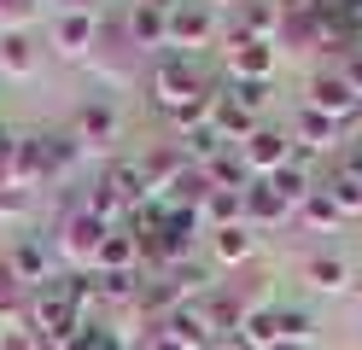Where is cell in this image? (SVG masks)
Instances as JSON below:
<instances>
[{"instance_id":"16","label":"cell","mask_w":362,"mask_h":350,"mask_svg":"<svg viewBox=\"0 0 362 350\" xmlns=\"http://www.w3.org/2000/svg\"><path fill=\"white\" fill-rule=\"evenodd\" d=\"M252 251H257V240H252V228H245V222H240V228H216V233H211V257H216L222 269H240Z\"/></svg>"},{"instance_id":"19","label":"cell","mask_w":362,"mask_h":350,"mask_svg":"<svg viewBox=\"0 0 362 350\" xmlns=\"http://www.w3.org/2000/svg\"><path fill=\"white\" fill-rule=\"evenodd\" d=\"M41 152H47V181H59L64 170H76V158H82L76 134H41Z\"/></svg>"},{"instance_id":"26","label":"cell","mask_w":362,"mask_h":350,"mask_svg":"<svg viewBox=\"0 0 362 350\" xmlns=\"http://www.w3.org/2000/svg\"><path fill=\"white\" fill-rule=\"evenodd\" d=\"M327 199H333L339 210H362V181H356V175H333Z\"/></svg>"},{"instance_id":"31","label":"cell","mask_w":362,"mask_h":350,"mask_svg":"<svg viewBox=\"0 0 362 350\" xmlns=\"http://www.w3.org/2000/svg\"><path fill=\"white\" fill-rule=\"evenodd\" d=\"M0 350H41V344L30 339V327H6V333H0Z\"/></svg>"},{"instance_id":"33","label":"cell","mask_w":362,"mask_h":350,"mask_svg":"<svg viewBox=\"0 0 362 350\" xmlns=\"http://www.w3.org/2000/svg\"><path fill=\"white\" fill-rule=\"evenodd\" d=\"M134 6H152V12H175L181 0H134Z\"/></svg>"},{"instance_id":"17","label":"cell","mask_w":362,"mask_h":350,"mask_svg":"<svg viewBox=\"0 0 362 350\" xmlns=\"http://www.w3.org/2000/svg\"><path fill=\"white\" fill-rule=\"evenodd\" d=\"M245 350H275L281 344V321H275V310H252L240 321V333H234Z\"/></svg>"},{"instance_id":"5","label":"cell","mask_w":362,"mask_h":350,"mask_svg":"<svg viewBox=\"0 0 362 350\" xmlns=\"http://www.w3.org/2000/svg\"><path fill=\"white\" fill-rule=\"evenodd\" d=\"M6 269H12V280H18L24 292L53 286V240H35V233L12 240V251H6Z\"/></svg>"},{"instance_id":"27","label":"cell","mask_w":362,"mask_h":350,"mask_svg":"<svg viewBox=\"0 0 362 350\" xmlns=\"http://www.w3.org/2000/svg\"><path fill=\"white\" fill-rule=\"evenodd\" d=\"M228 100H234L240 111H257V105L269 100V82H234V88H228Z\"/></svg>"},{"instance_id":"29","label":"cell","mask_w":362,"mask_h":350,"mask_svg":"<svg viewBox=\"0 0 362 350\" xmlns=\"http://www.w3.org/2000/svg\"><path fill=\"white\" fill-rule=\"evenodd\" d=\"M275 321H281V339H286V344H304V339H310V315H298V310H275Z\"/></svg>"},{"instance_id":"7","label":"cell","mask_w":362,"mask_h":350,"mask_svg":"<svg viewBox=\"0 0 362 350\" xmlns=\"http://www.w3.org/2000/svg\"><path fill=\"white\" fill-rule=\"evenodd\" d=\"M117 129H123V117H117L111 100H88V105H76V117H71V134H76L82 158H88V152H111Z\"/></svg>"},{"instance_id":"28","label":"cell","mask_w":362,"mask_h":350,"mask_svg":"<svg viewBox=\"0 0 362 350\" xmlns=\"http://www.w3.org/2000/svg\"><path fill=\"white\" fill-rule=\"evenodd\" d=\"M304 216H310L315 228H333V222H339V204H333L327 193H310V199H304Z\"/></svg>"},{"instance_id":"12","label":"cell","mask_w":362,"mask_h":350,"mask_svg":"<svg viewBox=\"0 0 362 350\" xmlns=\"http://www.w3.org/2000/svg\"><path fill=\"white\" fill-rule=\"evenodd\" d=\"M164 35H170V12H152V6L129 12V47L134 53H164Z\"/></svg>"},{"instance_id":"2","label":"cell","mask_w":362,"mask_h":350,"mask_svg":"<svg viewBox=\"0 0 362 350\" xmlns=\"http://www.w3.org/2000/svg\"><path fill=\"white\" fill-rule=\"evenodd\" d=\"M193 93H205V88H199L193 59L187 53H158V64H152V100L164 111H175V105H187Z\"/></svg>"},{"instance_id":"35","label":"cell","mask_w":362,"mask_h":350,"mask_svg":"<svg viewBox=\"0 0 362 350\" xmlns=\"http://www.w3.org/2000/svg\"><path fill=\"white\" fill-rule=\"evenodd\" d=\"M275 350H310V344H286V339H281V344H275Z\"/></svg>"},{"instance_id":"11","label":"cell","mask_w":362,"mask_h":350,"mask_svg":"<svg viewBox=\"0 0 362 350\" xmlns=\"http://www.w3.org/2000/svg\"><path fill=\"white\" fill-rule=\"evenodd\" d=\"M240 204H245V228H281V222L292 216L286 199H281L269 181H252V187L240 193Z\"/></svg>"},{"instance_id":"3","label":"cell","mask_w":362,"mask_h":350,"mask_svg":"<svg viewBox=\"0 0 362 350\" xmlns=\"http://www.w3.org/2000/svg\"><path fill=\"white\" fill-rule=\"evenodd\" d=\"M100 41V12L94 6H59L53 12V53L59 59H88Z\"/></svg>"},{"instance_id":"21","label":"cell","mask_w":362,"mask_h":350,"mask_svg":"<svg viewBox=\"0 0 362 350\" xmlns=\"http://www.w3.org/2000/svg\"><path fill=\"white\" fill-rule=\"evenodd\" d=\"M240 30L252 35V41H275V35H281V6H275V0H252Z\"/></svg>"},{"instance_id":"14","label":"cell","mask_w":362,"mask_h":350,"mask_svg":"<svg viewBox=\"0 0 362 350\" xmlns=\"http://www.w3.org/2000/svg\"><path fill=\"white\" fill-rule=\"evenodd\" d=\"M310 105L322 111V117H333V123H345V117H356L362 100L345 88V76H322V82H315V93H310Z\"/></svg>"},{"instance_id":"32","label":"cell","mask_w":362,"mask_h":350,"mask_svg":"<svg viewBox=\"0 0 362 350\" xmlns=\"http://www.w3.org/2000/svg\"><path fill=\"white\" fill-rule=\"evenodd\" d=\"M146 350H187V344H175L170 333H152V344H146Z\"/></svg>"},{"instance_id":"36","label":"cell","mask_w":362,"mask_h":350,"mask_svg":"<svg viewBox=\"0 0 362 350\" xmlns=\"http://www.w3.org/2000/svg\"><path fill=\"white\" fill-rule=\"evenodd\" d=\"M205 6H211V12H216V6H234V0H205Z\"/></svg>"},{"instance_id":"23","label":"cell","mask_w":362,"mask_h":350,"mask_svg":"<svg viewBox=\"0 0 362 350\" xmlns=\"http://www.w3.org/2000/svg\"><path fill=\"white\" fill-rule=\"evenodd\" d=\"M304 280H310V286H322V292H339V286L351 280V269L339 263V257H310V263H304Z\"/></svg>"},{"instance_id":"30","label":"cell","mask_w":362,"mask_h":350,"mask_svg":"<svg viewBox=\"0 0 362 350\" xmlns=\"http://www.w3.org/2000/svg\"><path fill=\"white\" fill-rule=\"evenodd\" d=\"M30 210V193H18V187H0V216H24Z\"/></svg>"},{"instance_id":"6","label":"cell","mask_w":362,"mask_h":350,"mask_svg":"<svg viewBox=\"0 0 362 350\" xmlns=\"http://www.w3.org/2000/svg\"><path fill=\"white\" fill-rule=\"evenodd\" d=\"M240 163H245V175H252V181H269L275 170L292 163V140L281 129H252V134L240 140Z\"/></svg>"},{"instance_id":"13","label":"cell","mask_w":362,"mask_h":350,"mask_svg":"<svg viewBox=\"0 0 362 350\" xmlns=\"http://www.w3.org/2000/svg\"><path fill=\"white\" fill-rule=\"evenodd\" d=\"M35 70H41V53H35L30 35H0V76L6 82H30Z\"/></svg>"},{"instance_id":"10","label":"cell","mask_w":362,"mask_h":350,"mask_svg":"<svg viewBox=\"0 0 362 350\" xmlns=\"http://www.w3.org/2000/svg\"><path fill=\"white\" fill-rule=\"evenodd\" d=\"M94 274H141V240H134L129 228H111L105 240H100Z\"/></svg>"},{"instance_id":"9","label":"cell","mask_w":362,"mask_h":350,"mask_svg":"<svg viewBox=\"0 0 362 350\" xmlns=\"http://www.w3.org/2000/svg\"><path fill=\"white\" fill-rule=\"evenodd\" d=\"M6 187H18V193H35V187H47V152H41V134H24V140L12 146Z\"/></svg>"},{"instance_id":"1","label":"cell","mask_w":362,"mask_h":350,"mask_svg":"<svg viewBox=\"0 0 362 350\" xmlns=\"http://www.w3.org/2000/svg\"><path fill=\"white\" fill-rule=\"evenodd\" d=\"M105 222L100 216H88V210L76 204L71 216H64L59 228H53V251L71 263V274H94V263H100V240H105Z\"/></svg>"},{"instance_id":"20","label":"cell","mask_w":362,"mask_h":350,"mask_svg":"<svg viewBox=\"0 0 362 350\" xmlns=\"http://www.w3.org/2000/svg\"><path fill=\"white\" fill-rule=\"evenodd\" d=\"M298 140H304L310 152H322V146H333V140H339V123H333V117H322L315 105H304V111H298Z\"/></svg>"},{"instance_id":"4","label":"cell","mask_w":362,"mask_h":350,"mask_svg":"<svg viewBox=\"0 0 362 350\" xmlns=\"http://www.w3.org/2000/svg\"><path fill=\"white\" fill-rule=\"evenodd\" d=\"M211 35H216V12L205 6V0H181V6L170 12V35H164V53H199V47H211Z\"/></svg>"},{"instance_id":"25","label":"cell","mask_w":362,"mask_h":350,"mask_svg":"<svg viewBox=\"0 0 362 350\" xmlns=\"http://www.w3.org/2000/svg\"><path fill=\"white\" fill-rule=\"evenodd\" d=\"M82 210H88V216H100L105 228H117V216H123V204H117V193H111L105 181H94V187H88V199H82Z\"/></svg>"},{"instance_id":"8","label":"cell","mask_w":362,"mask_h":350,"mask_svg":"<svg viewBox=\"0 0 362 350\" xmlns=\"http://www.w3.org/2000/svg\"><path fill=\"white\" fill-rule=\"evenodd\" d=\"M228 70L234 82H269L275 76V41H252L245 30L228 35Z\"/></svg>"},{"instance_id":"24","label":"cell","mask_w":362,"mask_h":350,"mask_svg":"<svg viewBox=\"0 0 362 350\" xmlns=\"http://www.w3.org/2000/svg\"><path fill=\"white\" fill-rule=\"evenodd\" d=\"M41 12V0H0V35H24Z\"/></svg>"},{"instance_id":"34","label":"cell","mask_w":362,"mask_h":350,"mask_svg":"<svg viewBox=\"0 0 362 350\" xmlns=\"http://www.w3.org/2000/svg\"><path fill=\"white\" fill-rule=\"evenodd\" d=\"M211 350H245V344H240V339H216Z\"/></svg>"},{"instance_id":"18","label":"cell","mask_w":362,"mask_h":350,"mask_svg":"<svg viewBox=\"0 0 362 350\" xmlns=\"http://www.w3.org/2000/svg\"><path fill=\"white\" fill-rule=\"evenodd\" d=\"M211 129H216L222 140H234V146H240V140L252 134L257 123H252V111H240V105L228 100V93H216V111H211Z\"/></svg>"},{"instance_id":"15","label":"cell","mask_w":362,"mask_h":350,"mask_svg":"<svg viewBox=\"0 0 362 350\" xmlns=\"http://www.w3.org/2000/svg\"><path fill=\"white\" fill-rule=\"evenodd\" d=\"M100 181L111 187V193H117V204H123V210H141V204H146V175H141V163H111Z\"/></svg>"},{"instance_id":"22","label":"cell","mask_w":362,"mask_h":350,"mask_svg":"<svg viewBox=\"0 0 362 350\" xmlns=\"http://www.w3.org/2000/svg\"><path fill=\"white\" fill-rule=\"evenodd\" d=\"M141 274H94V303H134Z\"/></svg>"}]
</instances>
